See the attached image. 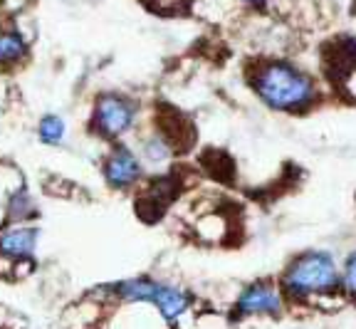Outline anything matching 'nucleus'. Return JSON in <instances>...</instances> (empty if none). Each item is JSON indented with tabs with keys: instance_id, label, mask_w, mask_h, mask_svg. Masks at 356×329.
<instances>
[{
	"instance_id": "ddd939ff",
	"label": "nucleus",
	"mask_w": 356,
	"mask_h": 329,
	"mask_svg": "<svg viewBox=\"0 0 356 329\" xmlns=\"http://www.w3.org/2000/svg\"><path fill=\"white\" fill-rule=\"evenodd\" d=\"M240 3H245V6H250V8H265L270 0H240Z\"/></svg>"
},
{
	"instance_id": "f257e3e1",
	"label": "nucleus",
	"mask_w": 356,
	"mask_h": 329,
	"mask_svg": "<svg viewBox=\"0 0 356 329\" xmlns=\"http://www.w3.org/2000/svg\"><path fill=\"white\" fill-rule=\"evenodd\" d=\"M257 99L280 114H302L317 104L319 87L309 72L289 60H265L250 74Z\"/></svg>"
},
{
	"instance_id": "39448f33",
	"label": "nucleus",
	"mask_w": 356,
	"mask_h": 329,
	"mask_svg": "<svg viewBox=\"0 0 356 329\" xmlns=\"http://www.w3.org/2000/svg\"><path fill=\"white\" fill-rule=\"evenodd\" d=\"M284 310V295L280 290V284L270 282V280H257L243 287L233 305V317L235 319H248V317H280Z\"/></svg>"
},
{
	"instance_id": "6e6552de",
	"label": "nucleus",
	"mask_w": 356,
	"mask_h": 329,
	"mask_svg": "<svg viewBox=\"0 0 356 329\" xmlns=\"http://www.w3.org/2000/svg\"><path fill=\"white\" fill-rule=\"evenodd\" d=\"M136 154H139L144 168L159 171V168H166L173 161V157H176V141L163 129H154V131H149V134H144L139 139Z\"/></svg>"
},
{
	"instance_id": "20e7f679",
	"label": "nucleus",
	"mask_w": 356,
	"mask_h": 329,
	"mask_svg": "<svg viewBox=\"0 0 356 329\" xmlns=\"http://www.w3.org/2000/svg\"><path fill=\"white\" fill-rule=\"evenodd\" d=\"M144 163H141L136 149H131L124 141H117L111 146L109 154L102 161V176H104V184L111 191H131L141 184L144 179Z\"/></svg>"
},
{
	"instance_id": "423d86ee",
	"label": "nucleus",
	"mask_w": 356,
	"mask_h": 329,
	"mask_svg": "<svg viewBox=\"0 0 356 329\" xmlns=\"http://www.w3.org/2000/svg\"><path fill=\"white\" fill-rule=\"evenodd\" d=\"M40 246V228L35 223H6L0 228V257L10 262L33 260Z\"/></svg>"
},
{
	"instance_id": "f03ea898",
	"label": "nucleus",
	"mask_w": 356,
	"mask_h": 329,
	"mask_svg": "<svg viewBox=\"0 0 356 329\" xmlns=\"http://www.w3.org/2000/svg\"><path fill=\"white\" fill-rule=\"evenodd\" d=\"M280 290L284 300L314 302L341 290V268L334 252L329 250H305L287 262Z\"/></svg>"
},
{
	"instance_id": "f8f14e48",
	"label": "nucleus",
	"mask_w": 356,
	"mask_h": 329,
	"mask_svg": "<svg viewBox=\"0 0 356 329\" xmlns=\"http://www.w3.org/2000/svg\"><path fill=\"white\" fill-rule=\"evenodd\" d=\"M341 292L356 302V250H351L341 262Z\"/></svg>"
},
{
	"instance_id": "0eeeda50",
	"label": "nucleus",
	"mask_w": 356,
	"mask_h": 329,
	"mask_svg": "<svg viewBox=\"0 0 356 329\" xmlns=\"http://www.w3.org/2000/svg\"><path fill=\"white\" fill-rule=\"evenodd\" d=\"M151 307H156V312L161 314V319L166 324H178L181 319L188 314V310L193 307V295L186 287L168 280H159L156 282L154 297H151Z\"/></svg>"
},
{
	"instance_id": "9d476101",
	"label": "nucleus",
	"mask_w": 356,
	"mask_h": 329,
	"mask_svg": "<svg viewBox=\"0 0 356 329\" xmlns=\"http://www.w3.org/2000/svg\"><path fill=\"white\" fill-rule=\"evenodd\" d=\"M28 55V40L20 30H0V67H13Z\"/></svg>"
},
{
	"instance_id": "1a4fd4ad",
	"label": "nucleus",
	"mask_w": 356,
	"mask_h": 329,
	"mask_svg": "<svg viewBox=\"0 0 356 329\" xmlns=\"http://www.w3.org/2000/svg\"><path fill=\"white\" fill-rule=\"evenodd\" d=\"M38 216V201L25 184L15 186L6 195V223H33Z\"/></svg>"
},
{
	"instance_id": "7ed1b4c3",
	"label": "nucleus",
	"mask_w": 356,
	"mask_h": 329,
	"mask_svg": "<svg viewBox=\"0 0 356 329\" xmlns=\"http://www.w3.org/2000/svg\"><path fill=\"white\" fill-rule=\"evenodd\" d=\"M139 117L141 104L136 97L124 95V92H102L95 97V104H92L89 129L99 139L117 144L136 129Z\"/></svg>"
},
{
	"instance_id": "9b49d317",
	"label": "nucleus",
	"mask_w": 356,
	"mask_h": 329,
	"mask_svg": "<svg viewBox=\"0 0 356 329\" xmlns=\"http://www.w3.org/2000/svg\"><path fill=\"white\" fill-rule=\"evenodd\" d=\"M67 122L55 112H47L38 122V141L44 146H65L67 141Z\"/></svg>"
}]
</instances>
